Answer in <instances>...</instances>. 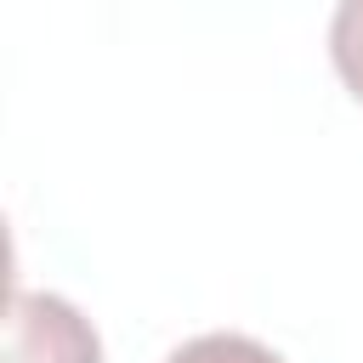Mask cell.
<instances>
[{
	"label": "cell",
	"instance_id": "obj_3",
	"mask_svg": "<svg viewBox=\"0 0 363 363\" xmlns=\"http://www.w3.org/2000/svg\"><path fill=\"white\" fill-rule=\"evenodd\" d=\"M329 62H335L340 85L363 102V0L335 6V17H329Z\"/></svg>",
	"mask_w": 363,
	"mask_h": 363
},
{
	"label": "cell",
	"instance_id": "obj_1",
	"mask_svg": "<svg viewBox=\"0 0 363 363\" xmlns=\"http://www.w3.org/2000/svg\"><path fill=\"white\" fill-rule=\"evenodd\" d=\"M6 363H102V340L74 301L51 289H11Z\"/></svg>",
	"mask_w": 363,
	"mask_h": 363
},
{
	"label": "cell",
	"instance_id": "obj_2",
	"mask_svg": "<svg viewBox=\"0 0 363 363\" xmlns=\"http://www.w3.org/2000/svg\"><path fill=\"white\" fill-rule=\"evenodd\" d=\"M164 363H284L272 346H261L255 335H233V329H210V335H193L182 340Z\"/></svg>",
	"mask_w": 363,
	"mask_h": 363
}]
</instances>
